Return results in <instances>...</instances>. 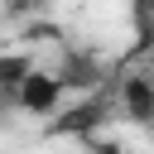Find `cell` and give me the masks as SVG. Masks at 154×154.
<instances>
[{
    "instance_id": "obj_5",
    "label": "cell",
    "mask_w": 154,
    "mask_h": 154,
    "mask_svg": "<svg viewBox=\"0 0 154 154\" xmlns=\"http://www.w3.org/2000/svg\"><path fill=\"white\" fill-rule=\"evenodd\" d=\"M130 48H125V58H116V67H130V63H144L149 53H154V0H140V5H130Z\"/></svg>"
},
{
    "instance_id": "obj_3",
    "label": "cell",
    "mask_w": 154,
    "mask_h": 154,
    "mask_svg": "<svg viewBox=\"0 0 154 154\" xmlns=\"http://www.w3.org/2000/svg\"><path fill=\"white\" fill-rule=\"evenodd\" d=\"M111 101H116L130 120L149 125V120H154V67H140V72L111 67Z\"/></svg>"
},
{
    "instance_id": "obj_6",
    "label": "cell",
    "mask_w": 154,
    "mask_h": 154,
    "mask_svg": "<svg viewBox=\"0 0 154 154\" xmlns=\"http://www.w3.org/2000/svg\"><path fill=\"white\" fill-rule=\"evenodd\" d=\"M34 72V58L24 48H0V87L5 91H19V82Z\"/></svg>"
},
{
    "instance_id": "obj_4",
    "label": "cell",
    "mask_w": 154,
    "mask_h": 154,
    "mask_svg": "<svg viewBox=\"0 0 154 154\" xmlns=\"http://www.w3.org/2000/svg\"><path fill=\"white\" fill-rule=\"evenodd\" d=\"M14 106H19L24 116H58V106H63V82L53 77V67H34V72L19 82Z\"/></svg>"
},
{
    "instance_id": "obj_8",
    "label": "cell",
    "mask_w": 154,
    "mask_h": 154,
    "mask_svg": "<svg viewBox=\"0 0 154 154\" xmlns=\"http://www.w3.org/2000/svg\"><path fill=\"white\" fill-rule=\"evenodd\" d=\"M5 111H14V91H5V87H0V120H5Z\"/></svg>"
},
{
    "instance_id": "obj_7",
    "label": "cell",
    "mask_w": 154,
    "mask_h": 154,
    "mask_svg": "<svg viewBox=\"0 0 154 154\" xmlns=\"http://www.w3.org/2000/svg\"><path fill=\"white\" fill-rule=\"evenodd\" d=\"M87 154H125V149H120V140H91Z\"/></svg>"
},
{
    "instance_id": "obj_1",
    "label": "cell",
    "mask_w": 154,
    "mask_h": 154,
    "mask_svg": "<svg viewBox=\"0 0 154 154\" xmlns=\"http://www.w3.org/2000/svg\"><path fill=\"white\" fill-rule=\"evenodd\" d=\"M111 111H116L111 91L77 96L72 106H63V111L48 120V135H53V140H82V144H91V140H96V130L111 120Z\"/></svg>"
},
{
    "instance_id": "obj_2",
    "label": "cell",
    "mask_w": 154,
    "mask_h": 154,
    "mask_svg": "<svg viewBox=\"0 0 154 154\" xmlns=\"http://www.w3.org/2000/svg\"><path fill=\"white\" fill-rule=\"evenodd\" d=\"M53 77L63 82V91H82V96H96L106 82H111V67L91 53V48H63L58 53V67H53Z\"/></svg>"
}]
</instances>
